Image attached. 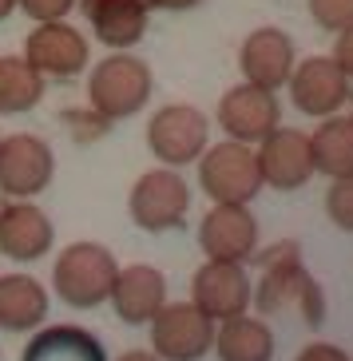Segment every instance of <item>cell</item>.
<instances>
[{"label":"cell","instance_id":"1","mask_svg":"<svg viewBox=\"0 0 353 361\" xmlns=\"http://www.w3.org/2000/svg\"><path fill=\"white\" fill-rule=\"evenodd\" d=\"M262 262V278H258V310L262 314H282V310H298L306 326H321L326 322V298L314 286V278L306 274V266L298 258V243H278L266 255H250Z\"/></svg>","mask_w":353,"mask_h":361},{"label":"cell","instance_id":"2","mask_svg":"<svg viewBox=\"0 0 353 361\" xmlns=\"http://www.w3.org/2000/svg\"><path fill=\"white\" fill-rule=\"evenodd\" d=\"M151 99V68L131 52H111L87 75V107L104 119H128Z\"/></svg>","mask_w":353,"mask_h":361},{"label":"cell","instance_id":"3","mask_svg":"<svg viewBox=\"0 0 353 361\" xmlns=\"http://www.w3.org/2000/svg\"><path fill=\"white\" fill-rule=\"evenodd\" d=\"M119 274L116 255L99 243H72L52 266V286L75 310H96L107 302L111 282Z\"/></svg>","mask_w":353,"mask_h":361},{"label":"cell","instance_id":"4","mask_svg":"<svg viewBox=\"0 0 353 361\" xmlns=\"http://www.w3.org/2000/svg\"><path fill=\"white\" fill-rule=\"evenodd\" d=\"M199 187L211 195L214 202H242L247 207L258 191H262V171L250 143H214L199 155Z\"/></svg>","mask_w":353,"mask_h":361},{"label":"cell","instance_id":"5","mask_svg":"<svg viewBox=\"0 0 353 361\" xmlns=\"http://www.w3.org/2000/svg\"><path fill=\"white\" fill-rule=\"evenodd\" d=\"M214 345V322L194 302H163L151 318V350L159 361H203Z\"/></svg>","mask_w":353,"mask_h":361},{"label":"cell","instance_id":"6","mask_svg":"<svg viewBox=\"0 0 353 361\" xmlns=\"http://www.w3.org/2000/svg\"><path fill=\"white\" fill-rule=\"evenodd\" d=\"M187 207H191V191H187V183L171 167H155L147 175H140L128 195L131 223L147 234H163V231L182 226Z\"/></svg>","mask_w":353,"mask_h":361},{"label":"cell","instance_id":"7","mask_svg":"<svg viewBox=\"0 0 353 361\" xmlns=\"http://www.w3.org/2000/svg\"><path fill=\"white\" fill-rule=\"evenodd\" d=\"M206 135H211V123L191 104H167L147 123V147L155 159H163V167L194 163L206 151Z\"/></svg>","mask_w":353,"mask_h":361},{"label":"cell","instance_id":"8","mask_svg":"<svg viewBox=\"0 0 353 361\" xmlns=\"http://www.w3.org/2000/svg\"><path fill=\"white\" fill-rule=\"evenodd\" d=\"M290 99L298 107L302 116H314V119H326V116H337L349 99V75L337 68L333 56H310L294 64L290 72Z\"/></svg>","mask_w":353,"mask_h":361},{"label":"cell","instance_id":"9","mask_svg":"<svg viewBox=\"0 0 353 361\" xmlns=\"http://www.w3.org/2000/svg\"><path fill=\"white\" fill-rule=\"evenodd\" d=\"M52 147L44 139L16 131V135L0 139V191L12 199H32L52 183Z\"/></svg>","mask_w":353,"mask_h":361},{"label":"cell","instance_id":"10","mask_svg":"<svg viewBox=\"0 0 353 361\" xmlns=\"http://www.w3.org/2000/svg\"><path fill=\"white\" fill-rule=\"evenodd\" d=\"M250 298H254V290H250L242 262H214V258H206L191 278V302L211 322H226V318L247 314Z\"/></svg>","mask_w":353,"mask_h":361},{"label":"cell","instance_id":"11","mask_svg":"<svg viewBox=\"0 0 353 361\" xmlns=\"http://www.w3.org/2000/svg\"><path fill=\"white\" fill-rule=\"evenodd\" d=\"M262 183H270L274 191H298L306 187L314 175V151H310V135L298 128H274L254 151Z\"/></svg>","mask_w":353,"mask_h":361},{"label":"cell","instance_id":"12","mask_svg":"<svg viewBox=\"0 0 353 361\" xmlns=\"http://www.w3.org/2000/svg\"><path fill=\"white\" fill-rule=\"evenodd\" d=\"M278 123H282L278 96L266 92V87L238 84L218 99V128L235 143H262Z\"/></svg>","mask_w":353,"mask_h":361},{"label":"cell","instance_id":"13","mask_svg":"<svg viewBox=\"0 0 353 361\" xmlns=\"http://www.w3.org/2000/svg\"><path fill=\"white\" fill-rule=\"evenodd\" d=\"M199 246L214 262H247L258 250V223L242 202H214L199 226Z\"/></svg>","mask_w":353,"mask_h":361},{"label":"cell","instance_id":"14","mask_svg":"<svg viewBox=\"0 0 353 361\" xmlns=\"http://www.w3.org/2000/svg\"><path fill=\"white\" fill-rule=\"evenodd\" d=\"M24 60L40 75L68 80V75H80L87 68V40L64 20H44L24 40Z\"/></svg>","mask_w":353,"mask_h":361},{"label":"cell","instance_id":"15","mask_svg":"<svg viewBox=\"0 0 353 361\" xmlns=\"http://www.w3.org/2000/svg\"><path fill=\"white\" fill-rule=\"evenodd\" d=\"M238 64L247 84L266 87V92H278L286 87L290 72H294V40H290L282 28H258L242 40V52H238Z\"/></svg>","mask_w":353,"mask_h":361},{"label":"cell","instance_id":"16","mask_svg":"<svg viewBox=\"0 0 353 361\" xmlns=\"http://www.w3.org/2000/svg\"><path fill=\"white\" fill-rule=\"evenodd\" d=\"M107 302L116 306V314L128 322V326H143V322H151L163 310V302H167V278H163V270L143 266V262L123 266L116 274V282H111Z\"/></svg>","mask_w":353,"mask_h":361},{"label":"cell","instance_id":"17","mask_svg":"<svg viewBox=\"0 0 353 361\" xmlns=\"http://www.w3.org/2000/svg\"><path fill=\"white\" fill-rule=\"evenodd\" d=\"M52 223H48V214L32 202H8L4 211H0V255L4 258H16V262H36L52 250Z\"/></svg>","mask_w":353,"mask_h":361},{"label":"cell","instance_id":"18","mask_svg":"<svg viewBox=\"0 0 353 361\" xmlns=\"http://www.w3.org/2000/svg\"><path fill=\"white\" fill-rule=\"evenodd\" d=\"M147 0H84V16L92 24V32L107 48H131L147 32Z\"/></svg>","mask_w":353,"mask_h":361},{"label":"cell","instance_id":"19","mask_svg":"<svg viewBox=\"0 0 353 361\" xmlns=\"http://www.w3.org/2000/svg\"><path fill=\"white\" fill-rule=\"evenodd\" d=\"M48 318V290L32 274H4L0 278V329L28 334Z\"/></svg>","mask_w":353,"mask_h":361},{"label":"cell","instance_id":"20","mask_svg":"<svg viewBox=\"0 0 353 361\" xmlns=\"http://www.w3.org/2000/svg\"><path fill=\"white\" fill-rule=\"evenodd\" d=\"M20 361H107V353L84 326H44L24 345Z\"/></svg>","mask_w":353,"mask_h":361},{"label":"cell","instance_id":"21","mask_svg":"<svg viewBox=\"0 0 353 361\" xmlns=\"http://www.w3.org/2000/svg\"><path fill=\"white\" fill-rule=\"evenodd\" d=\"M211 350L218 353V361H270L274 357V334L266 322L238 314V318L218 322Z\"/></svg>","mask_w":353,"mask_h":361},{"label":"cell","instance_id":"22","mask_svg":"<svg viewBox=\"0 0 353 361\" xmlns=\"http://www.w3.org/2000/svg\"><path fill=\"white\" fill-rule=\"evenodd\" d=\"M314 151V171L342 179L353 175V116H326L321 128L310 135Z\"/></svg>","mask_w":353,"mask_h":361},{"label":"cell","instance_id":"23","mask_svg":"<svg viewBox=\"0 0 353 361\" xmlns=\"http://www.w3.org/2000/svg\"><path fill=\"white\" fill-rule=\"evenodd\" d=\"M44 99V75L24 56H0V116L32 111Z\"/></svg>","mask_w":353,"mask_h":361},{"label":"cell","instance_id":"24","mask_svg":"<svg viewBox=\"0 0 353 361\" xmlns=\"http://www.w3.org/2000/svg\"><path fill=\"white\" fill-rule=\"evenodd\" d=\"M326 214L337 231H349L353 234V175H342V179L330 183L326 191Z\"/></svg>","mask_w":353,"mask_h":361},{"label":"cell","instance_id":"25","mask_svg":"<svg viewBox=\"0 0 353 361\" xmlns=\"http://www.w3.org/2000/svg\"><path fill=\"white\" fill-rule=\"evenodd\" d=\"M310 16L321 32H342L353 24V0H310Z\"/></svg>","mask_w":353,"mask_h":361},{"label":"cell","instance_id":"26","mask_svg":"<svg viewBox=\"0 0 353 361\" xmlns=\"http://www.w3.org/2000/svg\"><path fill=\"white\" fill-rule=\"evenodd\" d=\"M16 8H24L36 24H44V20H64L75 8V0H16Z\"/></svg>","mask_w":353,"mask_h":361},{"label":"cell","instance_id":"27","mask_svg":"<svg viewBox=\"0 0 353 361\" xmlns=\"http://www.w3.org/2000/svg\"><path fill=\"white\" fill-rule=\"evenodd\" d=\"M64 123H80V128H75L80 139H96V135H107V131H111V119H104L96 107H87V111H64Z\"/></svg>","mask_w":353,"mask_h":361},{"label":"cell","instance_id":"28","mask_svg":"<svg viewBox=\"0 0 353 361\" xmlns=\"http://www.w3.org/2000/svg\"><path fill=\"white\" fill-rule=\"evenodd\" d=\"M333 60H337V68H342V72L353 80V24L337 32V44H333Z\"/></svg>","mask_w":353,"mask_h":361},{"label":"cell","instance_id":"29","mask_svg":"<svg viewBox=\"0 0 353 361\" xmlns=\"http://www.w3.org/2000/svg\"><path fill=\"white\" fill-rule=\"evenodd\" d=\"M298 361H349V357H345V350H337L330 341H314V345H306L298 353Z\"/></svg>","mask_w":353,"mask_h":361},{"label":"cell","instance_id":"30","mask_svg":"<svg viewBox=\"0 0 353 361\" xmlns=\"http://www.w3.org/2000/svg\"><path fill=\"white\" fill-rule=\"evenodd\" d=\"M203 0H147V8H163V12H187Z\"/></svg>","mask_w":353,"mask_h":361},{"label":"cell","instance_id":"31","mask_svg":"<svg viewBox=\"0 0 353 361\" xmlns=\"http://www.w3.org/2000/svg\"><path fill=\"white\" fill-rule=\"evenodd\" d=\"M119 361H159L155 353H147V350H131V353H123Z\"/></svg>","mask_w":353,"mask_h":361},{"label":"cell","instance_id":"32","mask_svg":"<svg viewBox=\"0 0 353 361\" xmlns=\"http://www.w3.org/2000/svg\"><path fill=\"white\" fill-rule=\"evenodd\" d=\"M12 12H16V0H0V20H4V16H12Z\"/></svg>","mask_w":353,"mask_h":361}]
</instances>
